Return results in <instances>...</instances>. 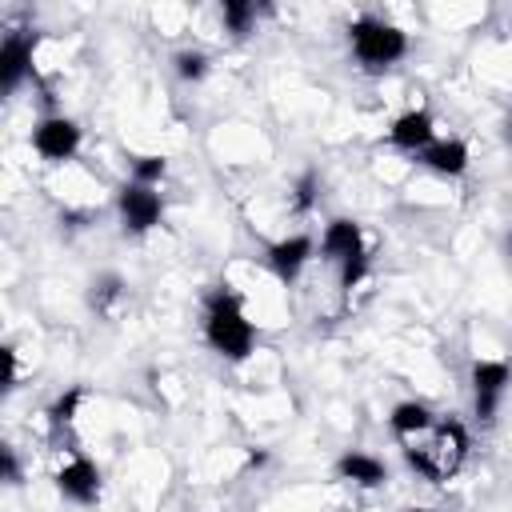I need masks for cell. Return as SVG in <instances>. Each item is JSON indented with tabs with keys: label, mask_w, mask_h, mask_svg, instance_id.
Returning <instances> with one entry per match:
<instances>
[{
	"label": "cell",
	"mask_w": 512,
	"mask_h": 512,
	"mask_svg": "<svg viewBox=\"0 0 512 512\" xmlns=\"http://www.w3.org/2000/svg\"><path fill=\"white\" fill-rule=\"evenodd\" d=\"M220 16H224V28L232 36H244L252 28V20H256V4H248V0H224Z\"/></svg>",
	"instance_id": "16"
},
{
	"label": "cell",
	"mask_w": 512,
	"mask_h": 512,
	"mask_svg": "<svg viewBox=\"0 0 512 512\" xmlns=\"http://www.w3.org/2000/svg\"><path fill=\"white\" fill-rule=\"evenodd\" d=\"M336 476L340 480H352L360 488H380L388 480V464L380 456H372V452H344L336 460Z\"/></svg>",
	"instance_id": "13"
},
{
	"label": "cell",
	"mask_w": 512,
	"mask_h": 512,
	"mask_svg": "<svg viewBox=\"0 0 512 512\" xmlns=\"http://www.w3.org/2000/svg\"><path fill=\"white\" fill-rule=\"evenodd\" d=\"M408 512H428V508H408Z\"/></svg>",
	"instance_id": "23"
},
{
	"label": "cell",
	"mask_w": 512,
	"mask_h": 512,
	"mask_svg": "<svg viewBox=\"0 0 512 512\" xmlns=\"http://www.w3.org/2000/svg\"><path fill=\"white\" fill-rule=\"evenodd\" d=\"M164 168H168L164 156H136V160H132V180L156 188V184L164 180Z\"/></svg>",
	"instance_id": "18"
},
{
	"label": "cell",
	"mask_w": 512,
	"mask_h": 512,
	"mask_svg": "<svg viewBox=\"0 0 512 512\" xmlns=\"http://www.w3.org/2000/svg\"><path fill=\"white\" fill-rule=\"evenodd\" d=\"M508 136H512V120H508Z\"/></svg>",
	"instance_id": "25"
},
{
	"label": "cell",
	"mask_w": 512,
	"mask_h": 512,
	"mask_svg": "<svg viewBox=\"0 0 512 512\" xmlns=\"http://www.w3.org/2000/svg\"><path fill=\"white\" fill-rule=\"evenodd\" d=\"M172 64H176L180 80H204V72H208V56L204 52H176Z\"/></svg>",
	"instance_id": "19"
},
{
	"label": "cell",
	"mask_w": 512,
	"mask_h": 512,
	"mask_svg": "<svg viewBox=\"0 0 512 512\" xmlns=\"http://www.w3.org/2000/svg\"><path fill=\"white\" fill-rule=\"evenodd\" d=\"M468 384H472V408L484 424L496 420V408L512 384V364L508 360H476L472 372H468Z\"/></svg>",
	"instance_id": "4"
},
{
	"label": "cell",
	"mask_w": 512,
	"mask_h": 512,
	"mask_svg": "<svg viewBox=\"0 0 512 512\" xmlns=\"http://www.w3.org/2000/svg\"><path fill=\"white\" fill-rule=\"evenodd\" d=\"M312 200H316V172H304V176L296 180V188H292V208H296V212H308Z\"/></svg>",
	"instance_id": "21"
},
{
	"label": "cell",
	"mask_w": 512,
	"mask_h": 512,
	"mask_svg": "<svg viewBox=\"0 0 512 512\" xmlns=\"http://www.w3.org/2000/svg\"><path fill=\"white\" fill-rule=\"evenodd\" d=\"M52 480H56L60 496L72 500V504H96V496H100V468L80 452L72 460H64Z\"/></svg>",
	"instance_id": "7"
},
{
	"label": "cell",
	"mask_w": 512,
	"mask_h": 512,
	"mask_svg": "<svg viewBox=\"0 0 512 512\" xmlns=\"http://www.w3.org/2000/svg\"><path fill=\"white\" fill-rule=\"evenodd\" d=\"M508 252H512V236H508Z\"/></svg>",
	"instance_id": "24"
},
{
	"label": "cell",
	"mask_w": 512,
	"mask_h": 512,
	"mask_svg": "<svg viewBox=\"0 0 512 512\" xmlns=\"http://www.w3.org/2000/svg\"><path fill=\"white\" fill-rule=\"evenodd\" d=\"M32 148L48 160V164H64L80 152V124L68 116H44L32 128Z\"/></svg>",
	"instance_id": "6"
},
{
	"label": "cell",
	"mask_w": 512,
	"mask_h": 512,
	"mask_svg": "<svg viewBox=\"0 0 512 512\" xmlns=\"http://www.w3.org/2000/svg\"><path fill=\"white\" fill-rule=\"evenodd\" d=\"M80 400H84V388L76 384V388H68V392H60L56 400H52V408H48V420H52V428L60 432V428H68L72 420H76V408H80Z\"/></svg>",
	"instance_id": "15"
},
{
	"label": "cell",
	"mask_w": 512,
	"mask_h": 512,
	"mask_svg": "<svg viewBox=\"0 0 512 512\" xmlns=\"http://www.w3.org/2000/svg\"><path fill=\"white\" fill-rule=\"evenodd\" d=\"M320 256L328 264H344L352 256H364V232H360V224L348 220V216L328 220L324 224V236H320Z\"/></svg>",
	"instance_id": "10"
},
{
	"label": "cell",
	"mask_w": 512,
	"mask_h": 512,
	"mask_svg": "<svg viewBox=\"0 0 512 512\" xmlns=\"http://www.w3.org/2000/svg\"><path fill=\"white\" fill-rule=\"evenodd\" d=\"M32 48H36L32 32H8L4 36V44H0V88L4 92H16L24 84V76L32 72Z\"/></svg>",
	"instance_id": "9"
},
{
	"label": "cell",
	"mask_w": 512,
	"mask_h": 512,
	"mask_svg": "<svg viewBox=\"0 0 512 512\" xmlns=\"http://www.w3.org/2000/svg\"><path fill=\"white\" fill-rule=\"evenodd\" d=\"M416 160L436 176H464L468 172V144L464 140H432Z\"/></svg>",
	"instance_id": "12"
},
{
	"label": "cell",
	"mask_w": 512,
	"mask_h": 512,
	"mask_svg": "<svg viewBox=\"0 0 512 512\" xmlns=\"http://www.w3.org/2000/svg\"><path fill=\"white\" fill-rule=\"evenodd\" d=\"M120 296H124V280H120L116 272H104V276H96V280H92V308L108 312Z\"/></svg>",
	"instance_id": "17"
},
{
	"label": "cell",
	"mask_w": 512,
	"mask_h": 512,
	"mask_svg": "<svg viewBox=\"0 0 512 512\" xmlns=\"http://www.w3.org/2000/svg\"><path fill=\"white\" fill-rule=\"evenodd\" d=\"M404 460L412 472H420L424 480L432 484H444L452 480L464 460H468V428L452 416L444 420H432V428H424L420 436L404 440Z\"/></svg>",
	"instance_id": "1"
},
{
	"label": "cell",
	"mask_w": 512,
	"mask_h": 512,
	"mask_svg": "<svg viewBox=\"0 0 512 512\" xmlns=\"http://www.w3.org/2000/svg\"><path fill=\"white\" fill-rule=\"evenodd\" d=\"M308 260H312V236H304V232L268 244V268H272V276H276L280 284H292V280L304 272Z\"/></svg>",
	"instance_id": "11"
},
{
	"label": "cell",
	"mask_w": 512,
	"mask_h": 512,
	"mask_svg": "<svg viewBox=\"0 0 512 512\" xmlns=\"http://www.w3.org/2000/svg\"><path fill=\"white\" fill-rule=\"evenodd\" d=\"M0 468H4V480H12V484L20 480V472H16V456H12V448H4V452H0Z\"/></svg>",
	"instance_id": "22"
},
{
	"label": "cell",
	"mask_w": 512,
	"mask_h": 512,
	"mask_svg": "<svg viewBox=\"0 0 512 512\" xmlns=\"http://www.w3.org/2000/svg\"><path fill=\"white\" fill-rule=\"evenodd\" d=\"M204 340L212 352H220L224 360L240 364L252 356L256 348V328L252 320L244 316V304L236 292L228 288H216L208 300H204Z\"/></svg>",
	"instance_id": "2"
},
{
	"label": "cell",
	"mask_w": 512,
	"mask_h": 512,
	"mask_svg": "<svg viewBox=\"0 0 512 512\" xmlns=\"http://www.w3.org/2000/svg\"><path fill=\"white\" fill-rule=\"evenodd\" d=\"M364 276H368V252H364V256H352V260L340 264V288H344V292H352Z\"/></svg>",
	"instance_id": "20"
},
{
	"label": "cell",
	"mask_w": 512,
	"mask_h": 512,
	"mask_svg": "<svg viewBox=\"0 0 512 512\" xmlns=\"http://www.w3.org/2000/svg\"><path fill=\"white\" fill-rule=\"evenodd\" d=\"M348 44H352V56L364 68L380 72V68H392L396 60H404L408 32L396 28V24H388V20H380V16H356L348 24Z\"/></svg>",
	"instance_id": "3"
},
{
	"label": "cell",
	"mask_w": 512,
	"mask_h": 512,
	"mask_svg": "<svg viewBox=\"0 0 512 512\" xmlns=\"http://www.w3.org/2000/svg\"><path fill=\"white\" fill-rule=\"evenodd\" d=\"M432 140H436V120H432L428 108H408L388 128V144L400 148V152H412V156H420Z\"/></svg>",
	"instance_id": "8"
},
{
	"label": "cell",
	"mask_w": 512,
	"mask_h": 512,
	"mask_svg": "<svg viewBox=\"0 0 512 512\" xmlns=\"http://www.w3.org/2000/svg\"><path fill=\"white\" fill-rule=\"evenodd\" d=\"M432 412H428V404H420V400H400L392 412H388V428H392V436H400V440H412V436H420L424 428H432Z\"/></svg>",
	"instance_id": "14"
},
{
	"label": "cell",
	"mask_w": 512,
	"mask_h": 512,
	"mask_svg": "<svg viewBox=\"0 0 512 512\" xmlns=\"http://www.w3.org/2000/svg\"><path fill=\"white\" fill-rule=\"evenodd\" d=\"M116 212H120L124 232L144 236V232H152V228L160 224V216H164V200H160V192H156V188L128 180V184L116 192Z\"/></svg>",
	"instance_id": "5"
}]
</instances>
